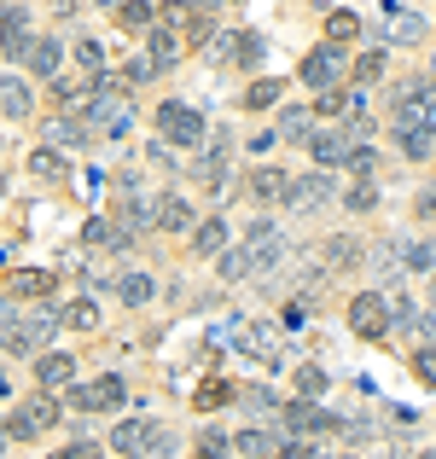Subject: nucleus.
Wrapping results in <instances>:
<instances>
[{
	"label": "nucleus",
	"instance_id": "nucleus-46",
	"mask_svg": "<svg viewBox=\"0 0 436 459\" xmlns=\"http://www.w3.org/2000/svg\"><path fill=\"white\" fill-rule=\"evenodd\" d=\"M53 459H100V448H93V442H76V448H65V454H53Z\"/></svg>",
	"mask_w": 436,
	"mask_h": 459
},
{
	"label": "nucleus",
	"instance_id": "nucleus-24",
	"mask_svg": "<svg viewBox=\"0 0 436 459\" xmlns=\"http://www.w3.org/2000/svg\"><path fill=\"white\" fill-rule=\"evenodd\" d=\"M47 291H53V273H41V268L12 273V297H47Z\"/></svg>",
	"mask_w": 436,
	"mask_h": 459
},
{
	"label": "nucleus",
	"instance_id": "nucleus-23",
	"mask_svg": "<svg viewBox=\"0 0 436 459\" xmlns=\"http://www.w3.org/2000/svg\"><path fill=\"white\" fill-rule=\"evenodd\" d=\"M285 186H291V180L280 175V169H257V175H250V198H262V204H274V198H285Z\"/></svg>",
	"mask_w": 436,
	"mask_h": 459
},
{
	"label": "nucleus",
	"instance_id": "nucleus-42",
	"mask_svg": "<svg viewBox=\"0 0 436 459\" xmlns=\"http://www.w3.org/2000/svg\"><path fill=\"white\" fill-rule=\"evenodd\" d=\"M227 395H233L227 384H204V390H198V407H215V402H227Z\"/></svg>",
	"mask_w": 436,
	"mask_h": 459
},
{
	"label": "nucleus",
	"instance_id": "nucleus-37",
	"mask_svg": "<svg viewBox=\"0 0 436 459\" xmlns=\"http://www.w3.org/2000/svg\"><path fill=\"white\" fill-rule=\"evenodd\" d=\"M227 448H233V442H227L222 430H204V437H198V454L204 459H227Z\"/></svg>",
	"mask_w": 436,
	"mask_h": 459
},
{
	"label": "nucleus",
	"instance_id": "nucleus-12",
	"mask_svg": "<svg viewBox=\"0 0 436 459\" xmlns=\"http://www.w3.org/2000/svg\"><path fill=\"white\" fill-rule=\"evenodd\" d=\"M35 35H30V6L23 0H6V58H30Z\"/></svg>",
	"mask_w": 436,
	"mask_h": 459
},
{
	"label": "nucleus",
	"instance_id": "nucleus-17",
	"mask_svg": "<svg viewBox=\"0 0 436 459\" xmlns=\"http://www.w3.org/2000/svg\"><path fill=\"white\" fill-rule=\"evenodd\" d=\"M30 175H35V180H47V186H58V180L70 175L65 152H58V146H47V152H30Z\"/></svg>",
	"mask_w": 436,
	"mask_h": 459
},
{
	"label": "nucleus",
	"instance_id": "nucleus-29",
	"mask_svg": "<svg viewBox=\"0 0 436 459\" xmlns=\"http://www.w3.org/2000/svg\"><path fill=\"white\" fill-rule=\"evenodd\" d=\"M355 35H361V18H355V12H332V18H326V41H355Z\"/></svg>",
	"mask_w": 436,
	"mask_h": 459
},
{
	"label": "nucleus",
	"instance_id": "nucleus-7",
	"mask_svg": "<svg viewBox=\"0 0 436 459\" xmlns=\"http://www.w3.org/2000/svg\"><path fill=\"white\" fill-rule=\"evenodd\" d=\"M157 128H163V140H175V146H198L204 140V117L192 111V105H157Z\"/></svg>",
	"mask_w": 436,
	"mask_h": 459
},
{
	"label": "nucleus",
	"instance_id": "nucleus-8",
	"mask_svg": "<svg viewBox=\"0 0 436 459\" xmlns=\"http://www.w3.org/2000/svg\"><path fill=\"white\" fill-rule=\"evenodd\" d=\"M53 419H58V407L47 402V395H35V402H23L18 413L6 419V437H12V442H30V437H41V430L53 425Z\"/></svg>",
	"mask_w": 436,
	"mask_h": 459
},
{
	"label": "nucleus",
	"instance_id": "nucleus-19",
	"mask_svg": "<svg viewBox=\"0 0 436 459\" xmlns=\"http://www.w3.org/2000/svg\"><path fill=\"white\" fill-rule=\"evenodd\" d=\"M23 65H30V76L53 82V76H58V65H65V53H58V41H35V47H30V58H23Z\"/></svg>",
	"mask_w": 436,
	"mask_h": 459
},
{
	"label": "nucleus",
	"instance_id": "nucleus-47",
	"mask_svg": "<svg viewBox=\"0 0 436 459\" xmlns=\"http://www.w3.org/2000/svg\"><path fill=\"white\" fill-rule=\"evenodd\" d=\"M82 238H88V245H105V238H111V227H105V221H88V227H82Z\"/></svg>",
	"mask_w": 436,
	"mask_h": 459
},
{
	"label": "nucleus",
	"instance_id": "nucleus-30",
	"mask_svg": "<svg viewBox=\"0 0 436 459\" xmlns=\"http://www.w3.org/2000/svg\"><path fill=\"white\" fill-rule=\"evenodd\" d=\"M215 273H222L227 285H233V280H245V273H250V256H245V245H239V250H222V256H215Z\"/></svg>",
	"mask_w": 436,
	"mask_h": 459
},
{
	"label": "nucleus",
	"instance_id": "nucleus-9",
	"mask_svg": "<svg viewBox=\"0 0 436 459\" xmlns=\"http://www.w3.org/2000/svg\"><path fill=\"white\" fill-rule=\"evenodd\" d=\"M349 325H355L361 337H384L390 332V303H384L379 291H361L355 303H349Z\"/></svg>",
	"mask_w": 436,
	"mask_h": 459
},
{
	"label": "nucleus",
	"instance_id": "nucleus-43",
	"mask_svg": "<svg viewBox=\"0 0 436 459\" xmlns=\"http://www.w3.org/2000/svg\"><path fill=\"white\" fill-rule=\"evenodd\" d=\"M239 448H245V454H268V437H262V430H245V437H239Z\"/></svg>",
	"mask_w": 436,
	"mask_h": 459
},
{
	"label": "nucleus",
	"instance_id": "nucleus-4",
	"mask_svg": "<svg viewBox=\"0 0 436 459\" xmlns=\"http://www.w3.org/2000/svg\"><path fill=\"white\" fill-rule=\"evenodd\" d=\"M262 58H268V41H262L257 30H233V35H215V65H245V70H257Z\"/></svg>",
	"mask_w": 436,
	"mask_h": 459
},
{
	"label": "nucleus",
	"instance_id": "nucleus-3",
	"mask_svg": "<svg viewBox=\"0 0 436 459\" xmlns=\"http://www.w3.org/2000/svg\"><path fill=\"white\" fill-rule=\"evenodd\" d=\"M227 337H233V349H239V355H250L257 367H280V343H274L268 325H257V320H227Z\"/></svg>",
	"mask_w": 436,
	"mask_h": 459
},
{
	"label": "nucleus",
	"instance_id": "nucleus-6",
	"mask_svg": "<svg viewBox=\"0 0 436 459\" xmlns=\"http://www.w3.org/2000/svg\"><path fill=\"white\" fill-rule=\"evenodd\" d=\"M123 402H128L123 372H105V378H93V384H76V407L82 413H111V407H123Z\"/></svg>",
	"mask_w": 436,
	"mask_h": 459
},
{
	"label": "nucleus",
	"instance_id": "nucleus-26",
	"mask_svg": "<svg viewBox=\"0 0 436 459\" xmlns=\"http://www.w3.org/2000/svg\"><path fill=\"white\" fill-rule=\"evenodd\" d=\"M58 325H70V332H93V325H100V308H93L88 297H76V303L58 314Z\"/></svg>",
	"mask_w": 436,
	"mask_h": 459
},
{
	"label": "nucleus",
	"instance_id": "nucleus-1",
	"mask_svg": "<svg viewBox=\"0 0 436 459\" xmlns=\"http://www.w3.org/2000/svg\"><path fill=\"white\" fill-rule=\"evenodd\" d=\"M82 123H88L93 140H117V134H128V128H135V105H128V93H123V76H111V88H105L100 100L82 111Z\"/></svg>",
	"mask_w": 436,
	"mask_h": 459
},
{
	"label": "nucleus",
	"instance_id": "nucleus-31",
	"mask_svg": "<svg viewBox=\"0 0 436 459\" xmlns=\"http://www.w3.org/2000/svg\"><path fill=\"white\" fill-rule=\"evenodd\" d=\"M280 93H285V88H280L274 76H268V82H250V88H245V105H250V111H268V105L280 100Z\"/></svg>",
	"mask_w": 436,
	"mask_h": 459
},
{
	"label": "nucleus",
	"instance_id": "nucleus-2",
	"mask_svg": "<svg viewBox=\"0 0 436 459\" xmlns=\"http://www.w3.org/2000/svg\"><path fill=\"white\" fill-rule=\"evenodd\" d=\"M58 332V320L47 308L35 314H6V355H35V349H47V337Z\"/></svg>",
	"mask_w": 436,
	"mask_h": 459
},
{
	"label": "nucleus",
	"instance_id": "nucleus-36",
	"mask_svg": "<svg viewBox=\"0 0 436 459\" xmlns=\"http://www.w3.org/2000/svg\"><path fill=\"white\" fill-rule=\"evenodd\" d=\"M326 384H332V378H326L320 367H302V372H297V390H302V395H326Z\"/></svg>",
	"mask_w": 436,
	"mask_h": 459
},
{
	"label": "nucleus",
	"instance_id": "nucleus-35",
	"mask_svg": "<svg viewBox=\"0 0 436 459\" xmlns=\"http://www.w3.org/2000/svg\"><path fill=\"white\" fill-rule=\"evenodd\" d=\"M76 65L93 70V76H105V47H100V41H82V47H76Z\"/></svg>",
	"mask_w": 436,
	"mask_h": 459
},
{
	"label": "nucleus",
	"instance_id": "nucleus-5",
	"mask_svg": "<svg viewBox=\"0 0 436 459\" xmlns=\"http://www.w3.org/2000/svg\"><path fill=\"white\" fill-rule=\"evenodd\" d=\"M297 76L309 82L314 93H332V88H337V76H344V47H332V41H326V47H314V53L302 58V70H297Z\"/></svg>",
	"mask_w": 436,
	"mask_h": 459
},
{
	"label": "nucleus",
	"instance_id": "nucleus-50",
	"mask_svg": "<svg viewBox=\"0 0 436 459\" xmlns=\"http://www.w3.org/2000/svg\"><path fill=\"white\" fill-rule=\"evenodd\" d=\"M100 6H111V0H100Z\"/></svg>",
	"mask_w": 436,
	"mask_h": 459
},
{
	"label": "nucleus",
	"instance_id": "nucleus-33",
	"mask_svg": "<svg viewBox=\"0 0 436 459\" xmlns=\"http://www.w3.org/2000/svg\"><path fill=\"white\" fill-rule=\"evenodd\" d=\"M117 18H123V30H145V23H152V6H145V0H123Z\"/></svg>",
	"mask_w": 436,
	"mask_h": 459
},
{
	"label": "nucleus",
	"instance_id": "nucleus-39",
	"mask_svg": "<svg viewBox=\"0 0 436 459\" xmlns=\"http://www.w3.org/2000/svg\"><path fill=\"white\" fill-rule=\"evenodd\" d=\"M145 76H157V65H152V58H128V70H123V88H128V82H145Z\"/></svg>",
	"mask_w": 436,
	"mask_h": 459
},
{
	"label": "nucleus",
	"instance_id": "nucleus-22",
	"mask_svg": "<svg viewBox=\"0 0 436 459\" xmlns=\"http://www.w3.org/2000/svg\"><path fill=\"white\" fill-rule=\"evenodd\" d=\"M47 140H53L58 152H70V146H88V123H65V117H53V123H47Z\"/></svg>",
	"mask_w": 436,
	"mask_h": 459
},
{
	"label": "nucleus",
	"instance_id": "nucleus-14",
	"mask_svg": "<svg viewBox=\"0 0 436 459\" xmlns=\"http://www.w3.org/2000/svg\"><path fill=\"white\" fill-rule=\"evenodd\" d=\"M157 233H187L192 227V204L187 198H175V192H169V198H157Z\"/></svg>",
	"mask_w": 436,
	"mask_h": 459
},
{
	"label": "nucleus",
	"instance_id": "nucleus-41",
	"mask_svg": "<svg viewBox=\"0 0 436 459\" xmlns=\"http://www.w3.org/2000/svg\"><path fill=\"white\" fill-rule=\"evenodd\" d=\"M396 140H402L407 157H431V134H396Z\"/></svg>",
	"mask_w": 436,
	"mask_h": 459
},
{
	"label": "nucleus",
	"instance_id": "nucleus-48",
	"mask_svg": "<svg viewBox=\"0 0 436 459\" xmlns=\"http://www.w3.org/2000/svg\"><path fill=\"white\" fill-rule=\"evenodd\" d=\"M419 215H436V192H425V198H419Z\"/></svg>",
	"mask_w": 436,
	"mask_h": 459
},
{
	"label": "nucleus",
	"instance_id": "nucleus-38",
	"mask_svg": "<svg viewBox=\"0 0 436 459\" xmlns=\"http://www.w3.org/2000/svg\"><path fill=\"white\" fill-rule=\"evenodd\" d=\"M419 35H425V18H414V12L396 18V41H419Z\"/></svg>",
	"mask_w": 436,
	"mask_h": 459
},
{
	"label": "nucleus",
	"instance_id": "nucleus-13",
	"mask_svg": "<svg viewBox=\"0 0 436 459\" xmlns=\"http://www.w3.org/2000/svg\"><path fill=\"white\" fill-rule=\"evenodd\" d=\"M152 442H157V430L145 425V419H123V425H117V437H111V448L123 454V459H140Z\"/></svg>",
	"mask_w": 436,
	"mask_h": 459
},
{
	"label": "nucleus",
	"instance_id": "nucleus-34",
	"mask_svg": "<svg viewBox=\"0 0 436 459\" xmlns=\"http://www.w3.org/2000/svg\"><path fill=\"white\" fill-rule=\"evenodd\" d=\"M379 76H384V53L372 47V53H361V65H355V82L367 88V82H379Z\"/></svg>",
	"mask_w": 436,
	"mask_h": 459
},
{
	"label": "nucleus",
	"instance_id": "nucleus-25",
	"mask_svg": "<svg viewBox=\"0 0 436 459\" xmlns=\"http://www.w3.org/2000/svg\"><path fill=\"white\" fill-rule=\"evenodd\" d=\"M0 105H6V117H30V82H23V76H6Z\"/></svg>",
	"mask_w": 436,
	"mask_h": 459
},
{
	"label": "nucleus",
	"instance_id": "nucleus-20",
	"mask_svg": "<svg viewBox=\"0 0 436 459\" xmlns=\"http://www.w3.org/2000/svg\"><path fill=\"white\" fill-rule=\"evenodd\" d=\"M309 128H314V111L309 105H291V111H280V128H274V134L291 140V146H297V140L309 146Z\"/></svg>",
	"mask_w": 436,
	"mask_h": 459
},
{
	"label": "nucleus",
	"instance_id": "nucleus-21",
	"mask_svg": "<svg viewBox=\"0 0 436 459\" xmlns=\"http://www.w3.org/2000/svg\"><path fill=\"white\" fill-rule=\"evenodd\" d=\"M152 273H123V280H117V297H123V308H145L152 303Z\"/></svg>",
	"mask_w": 436,
	"mask_h": 459
},
{
	"label": "nucleus",
	"instance_id": "nucleus-11",
	"mask_svg": "<svg viewBox=\"0 0 436 459\" xmlns=\"http://www.w3.org/2000/svg\"><path fill=\"white\" fill-rule=\"evenodd\" d=\"M245 256H250V273H257V268H274V262H280V227H274V221H257L245 233Z\"/></svg>",
	"mask_w": 436,
	"mask_h": 459
},
{
	"label": "nucleus",
	"instance_id": "nucleus-16",
	"mask_svg": "<svg viewBox=\"0 0 436 459\" xmlns=\"http://www.w3.org/2000/svg\"><path fill=\"white\" fill-rule=\"evenodd\" d=\"M309 146L320 163H355V134H314Z\"/></svg>",
	"mask_w": 436,
	"mask_h": 459
},
{
	"label": "nucleus",
	"instance_id": "nucleus-18",
	"mask_svg": "<svg viewBox=\"0 0 436 459\" xmlns=\"http://www.w3.org/2000/svg\"><path fill=\"white\" fill-rule=\"evenodd\" d=\"M192 250H198V256H222V250H227V221H222V215L192 227Z\"/></svg>",
	"mask_w": 436,
	"mask_h": 459
},
{
	"label": "nucleus",
	"instance_id": "nucleus-44",
	"mask_svg": "<svg viewBox=\"0 0 436 459\" xmlns=\"http://www.w3.org/2000/svg\"><path fill=\"white\" fill-rule=\"evenodd\" d=\"M372 204H379V192H372V186H355V192H349V210H372Z\"/></svg>",
	"mask_w": 436,
	"mask_h": 459
},
{
	"label": "nucleus",
	"instance_id": "nucleus-15",
	"mask_svg": "<svg viewBox=\"0 0 436 459\" xmlns=\"http://www.w3.org/2000/svg\"><path fill=\"white\" fill-rule=\"evenodd\" d=\"M35 378H41V390H65V384L76 378V360L70 355H41L35 360Z\"/></svg>",
	"mask_w": 436,
	"mask_h": 459
},
{
	"label": "nucleus",
	"instance_id": "nucleus-28",
	"mask_svg": "<svg viewBox=\"0 0 436 459\" xmlns=\"http://www.w3.org/2000/svg\"><path fill=\"white\" fill-rule=\"evenodd\" d=\"M175 58H180V35H175V30H157V35H152V65L169 70Z\"/></svg>",
	"mask_w": 436,
	"mask_h": 459
},
{
	"label": "nucleus",
	"instance_id": "nucleus-49",
	"mask_svg": "<svg viewBox=\"0 0 436 459\" xmlns=\"http://www.w3.org/2000/svg\"><path fill=\"white\" fill-rule=\"evenodd\" d=\"M192 6H198V12H215V6H222V0H192Z\"/></svg>",
	"mask_w": 436,
	"mask_h": 459
},
{
	"label": "nucleus",
	"instance_id": "nucleus-40",
	"mask_svg": "<svg viewBox=\"0 0 436 459\" xmlns=\"http://www.w3.org/2000/svg\"><path fill=\"white\" fill-rule=\"evenodd\" d=\"M414 367H419V378H425L431 390H436V349H419V355H414Z\"/></svg>",
	"mask_w": 436,
	"mask_h": 459
},
{
	"label": "nucleus",
	"instance_id": "nucleus-27",
	"mask_svg": "<svg viewBox=\"0 0 436 459\" xmlns=\"http://www.w3.org/2000/svg\"><path fill=\"white\" fill-rule=\"evenodd\" d=\"M285 425L291 430H332V413H326V407H291Z\"/></svg>",
	"mask_w": 436,
	"mask_h": 459
},
{
	"label": "nucleus",
	"instance_id": "nucleus-10",
	"mask_svg": "<svg viewBox=\"0 0 436 459\" xmlns=\"http://www.w3.org/2000/svg\"><path fill=\"white\" fill-rule=\"evenodd\" d=\"M326 198H332V175H320V169H314V175H297V180L285 186V204H291L297 215H314Z\"/></svg>",
	"mask_w": 436,
	"mask_h": 459
},
{
	"label": "nucleus",
	"instance_id": "nucleus-45",
	"mask_svg": "<svg viewBox=\"0 0 436 459\" xmlns=\"http://www.w3.org/2000/svg\"><path fill=\"white\" fill-rule=\"evenodd\" d=\"M245 402H250V407H257V413H274V407H280V402H274V395H268V390H245Z\"/></svg>",
	"mask_w": 436,
	"mask_h": 459
},
{
	"label": "nucleus",
	"instance_id": "nucleus-32",
	"mask_svg": "<svg viewBox=\"0 0 436 459\" xmlns=\"http://www.w3.org/2000/svg\"><path fill=\"white\" fill-rule=\"evenodd\" d=\"M436 268V238H419V245H407V273H431Z\"/></svg>",
	"mask_w": 436,
	"mask_h": 459
}]
</instances>
